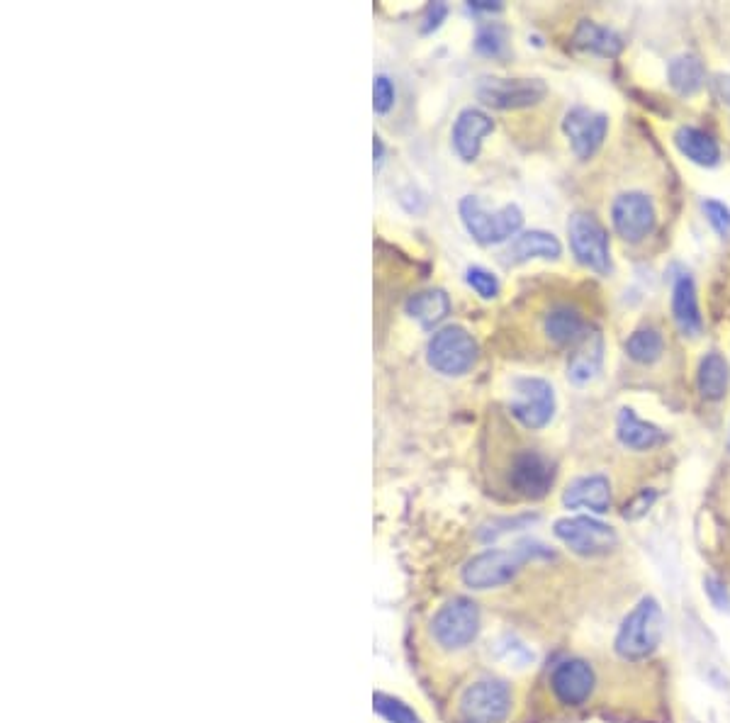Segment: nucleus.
Listing matches in <instances>:
<instances>
[{
  "label": "nucleus",
  "instance_id": "obj_22",
  "mask_svg": "<svg viewBox=\"0 0 730 723\" xmlns=\"http://www.w3.org/2000/svg\"><path fill=\"white\" fill-rule=\"evenodd\" d=\"M572 44L582 52L594 54V56H604V59H614V56L621 54L623 49V39L621 35H616L614 30L609 27L597 25L592 20H582L577 25L575 35H572Z\"/></svg>",
  "mask_w": 730,
  "mask_h": 723
},
{
  "label": "nucleus",
  "instance_id": "obj_26",
  "mask_svg": "<svg viewBox=\"0 0 730 723\" xmlns=\"http://www.w3.org/2000/svg\"><path fill=\"white\" fill-rule=\"evenodd\" d=\"M667 81H670L672 91L687 98V95L699 93L701 88H704L706 69L692 54L677 56V59H672L670 66H667Z\"/></svg>",
  "mask_w": 730,
  "mask_h": 723
},
{
  "label": "nucleus",
  "instance_id": "obj_36",
  "mask_svg": "<svg viewBox=\"0 0 730 723\" xmlns=\"http://www.w3.org/2000/svg\"><path fill=\"white\" fill-rule=\"evenodd\" d=\"M716 93H718V98H721L723 103H726L728 108H730V71H728V74H721V76H718V81H716Z\"/></svg>",
  "mask_w": 730,
  "mask_h": 723
},
{
  "label": "nucleus",
  "instance_id": "obj_16",
  "mask_svg": "<svg viewBox=\"0 0 730 723\" xmlns=\"http://www.w3.org/2000/svg\"><path fill=\"white\" fill-rule=\"evenodd\" d=\"M604 368V336L597 329H589L584 339L575 346V353L567 363V378L575 385H589L599 378Z\"/></svg>",
  "mask_w": 730,
  "mask_h": 723
},
{
  "label": "nucleus",
  "instance_id": "obj_17",
  "mask_svg": "<svg viewBox=\"0 0 730 723\" xmlns=\"http://www.w3.org/2000/svg\"><path fill=\"white\" fill-rule=\"evenodd\" d=\"M565 507L589 509L594 514L609 512L611 507V482L606 475H584L572 480L563 495Z\"/></svg>",
  "mask_w": 730,
  "mask_h": 723
},
{
  "label": "nucleus",
  "instance_id": "obj_3",
  "mask_svg": "<svg viewBox=\"0 0 730 723\" xmlns=\"http://www.w3.org/2000/svg\"><path fill=\"white\" fill-rule=\"evenodd\" d=\"M426 361L436 373L465 375L477 363V341L463 327H443L426 346Z\"/></svg>",
  "mask_w": 730,
  "mask_h": 723
},
{
  "label": "nucleus",
  "instance_id": "obj_6",
  "mask_svg": "<svg viewBox=\"0 0 730 723\" xmlns=\"http://www.w3.org/2000/svg\"><path fill=\"white\" fill-rule=\"evenodd\" d=\"M477 98L494 110H521L541 103L548 86L541 78H480L475 88Z\"/></svg>",
  "mask_w": 730,
  "mask_h": 723
},
{
  "label": "nucleus",
  "instance_id": "obj_2",
  "mask_svg": "<svg viewBox=\"0 0 730 723\" xmlns=\"http://www.w3.org/2000/svg\"><path fill=\"white\" fill-rule=\"evenodd\" d=\"M458 212L470 237L482 246L502 244V241L514 237L524 224V212L519 210V205H504L492 212L475 195H465L460 200Z\"/></svg>",
  "mask_w": 730,
  "mask_h": 723
},
{
  "label": "nucleus",
  "instance_id": "obj_29",
  "mask_svg": "<svg viewBox=\"0 0 730 723\" xmlns=\"http://www.w3.org/2000/svg\"><path fill=\"white\" fill-rule=\"evenodd\" d=\"M465 283H468L482 300H494V297L499 295L497 276L482 266H470L468 271H465Z\"/></svg>",
  "mask_w": 730,
  "mask_h": 723
},
{
  "label": "nucleus",
  "instance_id": "obj_12",
  "mask_svg": "<svg viewBox=\"0 0 730 723\" xmlns=\"http://www.w3.org/2000/svg\"><path fill=\"white\" fill-rule=\"evenodd\" d=\"M563 132L570 139L577 159L587 161L602 149L606 132H609V117L589 108H572L563 120Z\"/></svg>",
  "mask_w": 730,
  "mask_h": 723
},
{
  "label": "nucleus",
  "instance_id": "obj_1",
  "mask_svg": "<svg viewBox=\"0 0 730 723\" xmlns=\"http://www.w3.org/2000/svg\"><path fill=\"white\" fill-rule=\"evenodd\" d=\"M662 609L657 599L645 597L640 599L638 607L623 619L619 633H616V653L623 660H643L655 653V648L662 641Z\"/></svg>",
  "mask_w": 730,
  "mask_h": 723
},
{
  "label": "nucleus",
  "instance_id": "obj_23",
  "mask_svg": "<svg viewBox=\"0 0 730 723\" xmlns=\"http://www.w3.org/2000/svg\"><path fill=\"white\" fill-rule=\"evenodd\" d=\"M675 144L679 154L687 156L696 166H716L721 161V147L709 132L699 130V127H679L675 132Z\"/></svg>",
  "mask_w": 730,
  "mask_h": 723
},
{
  "label": "nucleus",
  "instance_id": "obj_28",
  "mask_svg": "<svg viewBox=\"0 0 730 723\" xmlns=\"http://www.w3.org/2000/svg\"><path fill=\"white\" fill-rule=\"evenodd\" d=\"M475 49L485 56H502L507 49V30L502 25H485L477 32Z\"/></svg>",
  "mask_w": 730,
  "mask_h": 723
},
{
  "label": "nucleus",
  "instance_id": "obj_15",
  "mask_svg": "<svg viewBox=\"0 0 730 723\" xmlns=\"http://www.w3.org/2000/svg\"><path fill=\"white\" fill-rule=\"evenodd\" d=\"M494 130V122L487 112L477 110V108H465L460 115L456 117V125H453L451 139H453V149L463 161H475L480 156L482 149V139L487 137Z\"/></svg>",
  "mask_w": 730,
  "mask_h": 723
},
{
  "label": "nucleus",
  "instance_id": "obj_18",
  "mask_svg": "<svg viewBox=\"0 0 730 723\" xmlns=\"http://www.w3.org/2000/svg\"><path fill=\"white\" fill-rule=\"evenodd\" d=\"M616 436H619L621 446L631 448V451H653L667 441L665 431L655 424L643 422L631 407H623L616 417Z\"/></svg>",
  "mask_w": 730,
  "mask_h": 723
},
{
  "label": "nucleus",
  "instance_id": "obj_5",
  "mask_svg": "<svg viewBox=\"0 0 730 723\" xmlns=\"http://www.w3.org/2000/svg\"><path fill=\"white\" fill-rule=\"evenodd\" d=\"M567 234H570L572 254L582 266H587L594 273H602V276L611 271L609 234L597 222V217L587 215V212H575L567 222Z\"/></svg>",
  "mask_w": 730,
  "mask_h": 723
},
{
  "label": "nucleus",
  "instance_id": "obj_9",
  "mask_svg": "<svg viewBox=\"0 0 730 723\" xmlns=\"http://www.w3.org/2000/svg\"><path fill=\"white\" fill-rule=\"evenodd\" d=\"M611 222H614L616 234L628 244H638L648 234H653L657 215L653 200L645 193H621L611 205Z\"/></svg>",
  "mask_w": 730,
  "mask_h": 723
},
{
  "label": "nucleus",
  "instance_id": "obj_27",
  "mask_svg": "<svg viewBox=\"0 0 730 723\" xmlns=\"http://www.w3.org/2000/svg\"><path fill=\"white\" fill-rule=\"evenodd\" d=\"M626 353L636 363L650 366V363L660 361V356L665 353V339H662V334L657 329H638V332L628 336Z\"/></svg>",
  "mask_w": 730,
  "mask_h": 723
},
{
  "label": "nucleus",
  "instance_id": "obj_10",
  "mask_svg": "<svg viewBox=\"0 0 730 723\" xmlns=\"http://www.w3.org/2000/svg\"><path fill=\"white\" fill-rule=\"evenodd\" d=\"M511 711V692L502 682H477L465 689L460 714L468 723H502Z\"/></svg>",
  "mask_w": 730,
  "mask_h": 723
},
{
  "label": "nucleus",
  "instance_id": "obj_7",
  "mask_svg": "<svg viewBox=\"0 0 730 723\" xmlns=\"http://www.w3.org/2000/svg\"><path fill=\"white\" fill-rule=\"evenodd\" d=\"M555 536L577 556H604L619 546V534L604 521L592 517H567L555 521Z\"/></svg>",
  "mask_w": 730,
  "mask_h": 723
},
{
  "label": "nucleus",
  "instance_id": "obj_37",
  "mask_svg": "<svg viewBox=\"0 0 730 723\" xmlns=\"http://www.w3.org/2000/svg\"><path fill=\"white\" fill-rule=\"evenodd\" d=\"M470 10H475V13H497V10H502V3H492V0H473V3H470Z\"/></svg>",
  "mask_w": 730,
  "mask_h": 723
},
{
  "label": "nucleus",
  "instance_id": "obj_11",
  "mask_svg": "<svg viewBox=\"0 0 730 723\" xmlns=\"http://www.w3.org/2000/svg\"><path fill=\"white\" fill-rule=\"evenodd\" d=\"M524 553L521 551H485L463 568V582L473 590H492L507 585L519 570Z\"/></svg>",
  "mask_w": 730,
  "mask_h": 723
},
{
  "label": "nucleus",
  "instance_id": "obj_31",
  "mask_svg": "<svg viewBox=\"0 0 730 723\" xmlns=\"http://www.w3.org/2000/svg\"><path fill=\"white\" fill-rule=\"evenodd\" d=\"M701 207H704V215L713 232L721 239H730V207L718 203V200H704Z\"/></svg>",
  "mask_w": 730,
  "mask_h": 723
},
{
  "label": "nucleus",
  "instance_id": "obj_35",
  "mask_svg": "<svg viewBox=\"0 0 730 723\" xmlns=\"http://www.w3.org/2000/svg\"><path fill=\"white\" fill-rule=\"evenodd\" d=\"M706 590H709L711 599H713V602L718 604V607H723V604L728 602V594H726V590H723L721 582H716V580H713V577H709V580H706Z\"/></svg>",
  "mask_w": 730,
  "mask_h": 723
},
{
  "label": "nucleus",
  "instance_id": "obj_20",
  "mask_svg": "<svg viewBox=\"0 0 730 723\" xmlns=\"http://www.w3.org/2000/svg\"><path fill=\"white\" fill-rule=\"evenodd\" d=\"M563 246L555 234L543 232V229H531V232L519 234L511 239L507 249L509 263H526L531 259H560Z\"/></svg>",
  "mask_w": 730,
  "mask_h": 723
},
{
  "label": "nucleus",
  "instance_id": "obj_8",
  "mask_svg": "<svg viewBox=\"0 0 730 723\" xmlns=\"http://www.w3.org/2000/svg\"><path fill=\"white\" fill-rule=\"evenodd\" d=\"M477 629H480V612H477L475 602L465 597L443 604L431 621V633H434L436 643L448 650L468 646L477 636Z\"/></svg>",
  "mask_w": 730,
  "mask_h": 723
},
{
  "label": "nucleus",
  "instance_id": "obj_33",
  "mask_svg": "<svg viewBox=\"0 0 730 723\" xmlns=\"http://www.w3.org/2000/svg\"><path fill=\"white\" fill-rule=\"evenodd\" d=\"M657 502V492L655 490H640L633 500L626 502V507H623V519L628 521H638L643 519L645 514L653 509V504Z\"/></svg>",
  "mask_w": 730,
  "mask_h": 723
},
{
  "label": "nucleus",
  "instance_id": "obj_30",
  "mask_svg": "<svg viewBox=\"0 0 730 723\" xmlns=\"http://www.w3.org/2000/svg\"><path fill=\"white\" fill-rule=\"evenodd\" d=\"M375 709L392 723H419L417 714H414L407 704L385 697V694H378V697H375Z\"/></svg>",
  "mask_w": 730,
  "mask_h": 723
},
{
  "label": "nucleus",
  "instance_id": "obj_13",
  "mask_svg": "<svg viewBox=\"0 0 730 723\" xmlns=\"http://www.w3.org/2000/svg\"><path fill=\"white\" fill-rule=\"evenodd\" d=\"M509 482L521 497L529 500H541L548 495V490L555 482V468L543 453L538 451H521L511 461Z\"/></svg>",
  "mask_w": 730,
  "mask_h": 723
},
{
  "label": "nucleus",
  "instance_id": "obj_4",
  "mask_svg": "<svg viewBox=\"0 0 730 723\" xmlns=\"http://www.w3.org/2000/svg\"><path fill=\"white\" fill-rule=\"evenodd\" d=\"M511 417L521 424V427L538 431L548 427L550 419L555 414V390L548 380L543 378H516L511 383V397H509Z\"/></svg>",
  "mask_w": 730,
  "mask_h": 723
},
{
  "label": "nucleus",
  "instance_id": "obj_25",
  "mask_svg": "<svg viewBox=\"0 0 730 723\" xmlns=\"http://www.w3.org/2000/svg\"><path fill=\"white\" fill-rule=\"evenodd\" d=\"M730 383V368L728 361L718 351L706 353L699 363V371H696V385H699V392L704 400L718 402L726 397Z\"/></svg>",
  "mask_w": 730,
  "mask_h": 723
},
{
  "label": "nucleus",
  "instance_id": "obj_38",
  "mask_svg": "<svg viewBox=\"0 0 730 723\" xmlns=\"http://www.w3.org/2000/svg\"><path fill=\"white\" fill-rule=\"evenodd\" d=\"M373 151H375V161H383L385 147H383V142H380V137H375V142H373Z\"/></svg>",
  "mask_w": 730,
  "mask_h": 723
},
{
  "label": "nucleus",
  "instance_id": "obj_21",
  "mask_svg": "<svg viewBox=\"0 0 730 723\" xmlns=\"http://www.w3.org/2000/svg\"><path fill=\"white\" fill-rule=\"evenodd\" d=\"M546 334L550 341L558 346H577L589 332L587 322H584L582 312L570 305H558L546 315Z\"/></svg>",
  "mask_w": 730,
  "mask_h": 723
},
{
  "label": "nucleus",
  "instance_id": "obj_14",
  "mask_svg": "<svg viewBox=\"0 0 730 723\" xmlns=\"http://www.w3.org/2000/svg\"><path fill=\"white\" fill-rule=\"evenodd\" d=\"M594 685H597V677H594L592 665L584 660H565L550 677L553 694L565 706H580L587 702L592 697Z\"/></svg>",
  "mask_w": 730,
  "mask_h": 723
},
{
  "label": "nucleus",
  "instance_id": "obj_19",
  "mask_svg": "<svg viewBox=\"0 0 730 723\" xmlns=\"http://www.w3.org/2000/svg\"><path fill=\"white\" fill-rule=\"evenodd\" d=\"M672 315H675V324L682 336L696 339L704 329L699 300H696V285L689 276H679L675 288H672Z\"/></svg>",
  "mask_w": 730,
  "mask_h": 723
},
{
  "label": "nucleus",
  "instance_id": "obj_24",
  "mask_svg": "<svg viewBox=\"0 0 730 723\" xmlns=\"http://www.w3.org/2000/svg\"><path fill=\"white\" fill-rule=\"evenodd\" d=\"M404 310H407L409 317L417 319L424 329H434L451 315V297L443 290H421V293L409 297Z\"/></svg>",
  "mask_w": 730,
  "mask_h": 723
},
{
  "label": "nucleus",
  "instance_id": "obj_34",
  "mask_svg": "<svg viewBox=\"0 0 730 723\" xmlns=\"http://www.w3.org/2000/svg\"><path fill=\"white\" fill-rule=\"evenodd\" d=\"M446 15H448V5L446 3H431L429 8H426L424 20H421V22H424V25H421V32H424V35H429V32L438 30V27H441V22L446 20Z\"/></svg>",
  "mask_w": 730,
  "mask_h": 723
},
{
  "label": "nucleus",
  "instance_id": "obj_32",
  "mask_svg": "<svg viewBox=\"0 0 730 723\" xmlns=\"http://www.w3.org/2000/svg\"><path fill=\"white\" fill-rule=\"evenodd\" d=\"M395 86H392V81L387 78L385 74L375 76L373 81V108L378 115H385V112L392 110V105H395Z\"/></svg>",
  "mask_w": 730,
  "mask_h": 723
}]
</instances>
